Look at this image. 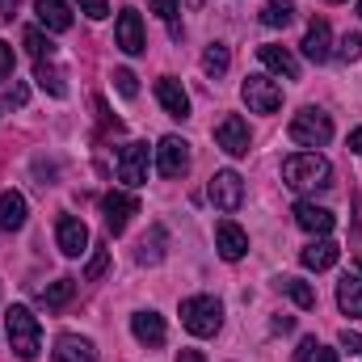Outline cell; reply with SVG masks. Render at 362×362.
Instances as JSON below:
<instances>
[{"label":"cell","instance_id":"6da1fadb","mask_svg":"<svg viewBox=\"0 0 362 362\" xmlns=\"http://www.w3.org/2000/svg\"><path fill=\"white\" fill-rule=\"evenodd\" d=\"M282 181L299 194H316V189L333 185V165L320 152H295V156L282 160Z\"/></svg>","mask_w":362,"mask_h":362},{"label":"cell","instance_id":"7a4b0ae2","mask_svg":"<svg viewBox=\"0 0 362 362\" xmlns=\"http://www.w3.org/2000/svg\"><path fill=\"white\" fill-rule=\"evenodd\" d=\"M4 333L13 341V354L17 358H25V362L38 358V350H42V325H38V316L25 303H13L4 312Z\"/></svg>","mask_w":362,"mask_h":362},{"label":"cell","instance_id":"3957f363","mask_svg":"<svg viewBox=\"0 0 362 362\" xmlns=\"http://www.w3.org/2000/svg\"><path fill=\"white\" fill-rule=\"evenodd\" d=\"M181 325L194 337H215L223 325V303L215 295H189V299H181Z\"/></svg>","mask_w":362,"mask_h":362},{"label":"cell","instance_id":"277c9868","mask_svg":"<svg viewBox=\"0 0 362 362\" xmlns=\"http://www.w3.org/2000/svg\"><path fill=\"white\" fill-rule=\"evenodd\" d=\"M286 135H291V144H299V148H325V144L333 139V118H329L325 110L308 105V110H299V114L291 118Z\"/></svg>","mask_w":362,"mask_h":362},{"label":"cell","instance_id":"5b68a950","mask_svg":"<svg viewBox=\"0 0 362 362\" xmlns=\"http://www.w3.org/2000/svg\"><path fill=\"white\" fill-rule=\"evenodd\" d=\"M206 194H211L215 211L232 215V211H240V202H245V177H240L236 169H219V173L211 177V185H206Z\"/></svg>","mask_w":362,"mask_h":362},{"label":"cell","instance_id":"8992f818","mask_svg":"<svg viewBox=\"0 0 362 362\" xmlns=\"http://www.w3.org/2000/svg\"><path fill=\"white\" fill-rule=\"evenodd\" d=\"M101 215H105V228H110L114 236H122L127 223H131V215H139V198L127 194V189H110V194L101 198Z\"/></svg>","mask_w":362,"mask_h":362},{"label":"cell","instance_id":"52a82bcc","mask_svg":"<svg viewBox=\"0 0 362 362\" xmlns=\"http://www.w3.org/2000/svg\"><path fill=\"white\" fill-rule=\"evenodd\" d=\"M189 169V144L181 135H165L156 144V173L160 177H185Z\"/></svg>","mask_w":362,"mask_h":362},{"label":"cell","instance_id":"ba28073f","mask_svg":"<svg viewBox=\"0 0 362 362\" xmlns=\"http://www.w3.org/2000/svg\"><path fill=\"white\" fill-rule=\"evenodd\" d=\"M240 97H245V105H249L253 114H274V110L282 105V89L274 85L270 76H249V81L240 85Z\"/></svg>","mask_w":362,"mask_h":362},{"label":"cell","instance_id":"9c48e42d","mask_svg":"<svg viewBox=\"0 0 362 362\" xmlns=\"http://www.w3.org/2000/svg\"><path fill=\"white\" fill-rule=\"evenodd\" d=\"M55 245H59L64 257H81V253L89 249V228H85V219H81V215H59V219H55Z\"/></svg>","mask_w":362,"mask_h":362},{"label":"cell","instance_id":"30bf717a","mask_svg":"<svg viewBox=\"0 0 362 362\" xmlns=\"http://www.w3.org/2000/svg\"><path fill=\"white\" fill-rule=\"evenodd\" d=\"M215 144H219L228 156H249V144H253L249 122H245V118H236V114L219 118V127H215Z\"/></svg>","mask_w":362,"mask_h":362},{"label":"cell","instance_id":"8fae6325","mask_svg":"<svg viewBox=\"0 0 362 362\" xmlns=\"http://www.w3.org/2000/svg\"><path fill=\"white\" fill-rule=\"evenodd\" d=\"M114 38H118V47H122L127 55H144V51H148V38H144V21H139V13H135V8H122V13H118Z\"/></svg>","mask_w":362,"mask_h":362},{"label":"cell","instance_id":"7c38bea8","mask_svg":"<svg viewBox=\"0 0 362 362\" xmlns=\"http://www.w3.org/2000/svg\"><path fill=\"white\" fill-rule=\"evenodd\" d=\"M215 249H219L223 262H240V257L249 253V236H245V228L232 223V219H219V223H215Z\"/></svg>","mask_w":362,"mask_h":362},{"label":"cell","instance_id":"4fadbf2b","mask_svg":"<svg viewBox=\"0 0 362 362\" xmlns=\"http://www.w3.org/2000/svg\"><path fill=\"white\" fill-rule=\"evenodd\" d=\"M118 181L122 185H144L148 181V144H127L118 156Z\"/></svg>","mask_w":362,"mask_h":362},{"label":"cell","instance_id":"5bb4252c","mask_svg":"<svg viewBox=\"0 0 362 362\" xmlns=\"http://www.w3.org/2000/svg\"><path fill=\"white\" fill-rule=\"evenodd\" d=\"M291 215H295V223H299L303 232H312V236H329L333 223H337L333 211H329V206H316V202H295Z\"/></svg>","mask_w":362,"mask_h":362},{"label":"cell","instance_id":"9a60e30c","mask_svg":"<svg viewBox=\"0 0 362 362\" xmlns=\"http://www.w3.org/2000/svg\"><path fill=\"white\" fill-rule=\"evenodd\" d=\"M131 333H135V341L139 346H148V350H156V346H165V316L160 312H135L131 316Z\"/></svg>","mask_w":362,"mask_h":362},{"label":"cell","instance_id":"2e32d148","mask_svg":"<svg viewBox=\"0 0 362 362\" xmlns=\"http://www.w3.org/2000/svg\"><path fill=\"white\" fill-rule=\"evenodd\" d=\"M156 101L165 105V114L169 118H189V93L181 89V81H173V76H160L156 81Z\"/></svg>","mask_w":362,"mask_h":362},{"label":"cell","instance_id":"e0dca14e","mask_svg":"<svg viewBox=\"0 0 362 362\" xmlns=\"http://www.w3.org/2000/svg\"><path fill=\"white\" fill-rule=\"evenodd\" d=\"M333 30H329V21L325 17H316L312 25H308V34H303V55L312 59V64H325L329 55H333Z\"/></svg>","mask_w":362,"mask_h":362},{"label":"cell","instance_id":"ac0fdd59","mask_svg":"<svg viewBox=\"0 0 362 362\" xmlns=\"http://www.w3.org/2000/svg\"><path fill=\"white\" fill-rule=\"evenodd\" d=\"M337 257H341V249L329 240V236H320V240H312L303 253H299V262H303V270H333L337 266Z\"/></svg>","mask_w":362,"mask_h":362},{"label":"cell","instance_id":"d6986e66","mask_svg":"<svg viewBox=\"0 0 362 362\" xmlns=\"http://www.w3.org/2000/svg\"><path fill=\"white\" fill-rule=\"evenodd\" d=\"M55 362H97L89 337H76V333H59L55 337Z\"/></svg>","mask_w":362,"mask_h":362},{"label":"cell","instance_id":"ffe728a7","mask_svg":"<svg viewBox=\"0 0 362 362\" xmlns=\"http://www.w3.org/2000/svg\"><path fill=\"white\" fill-rule=\"evenodd\" d=\"M25 215H30L25 198L17 189H4L0 194V232H21L25 228Z\"/></svg>","mask_w":362,"mask_h":362},{"label":"cell","instance_id":"44dd1931","mask_svg":"<svg viewBox=\"0 0 362 362\" xmlns=\"http://www.w3.org/2000/svg\"><path fill=\"white\" fill-rule=\"evenodd\" d=\"M34 13H38V21H42L51 34L72 30V8H68L64 0H34Z\"/></svg>","mask_w":362,"mask_h":362},{"label":"cell","instance_id":"7402d4cb","mask_svg":"<svg viewBox=\"0 0 362 362\" xmlns=\"http://www.w3.org/2000/svg\"><path fill=\"white\" fill-rule=\"evenodd\" d=\"M257 55H262V64H266L270 72L286 76V81H299V64H295V55H291L286 47H274V42H266V47H257Z\"/></svg>","mask_w":362,"mask_h":362},{"label":"cell","instance_id":"603a6c76","mask_svg":"<svg viewBox=\"0 0 362 362\" xmlns=\"http://www.w3.org/2000/svg\"><path fill=\"white\" fill-rule=\"evenodd\" d=\"M337 308L354 320V316H362V278L358 274H346L341 282H337Z\"/></svg>","mask_w":362,"mask_h":362},{"label":"cell","instance_id":"cb8c5ba5","mask_svg":"<svg viewBox=\"0 0 362 362\" xmlns=\"http://www.w3.org/2000/svg\"><path fill=\"white\" fill-rule=\"evenodd\" d=\"M34 81L42 85V89L51 93V97H68V85H64V72L51 64V59H34Z\"/></svg>","mask_w":362,"mask_h":362},{"label":"cell","instance_id":"d4e9b609","mask_svg":"<svg viewBox=\"0 0 362 362\" xmlns=\"http://www.w3.org/2000/svg\"><path fill=\"white\" fill-rule=\"evenodd\" d=\"M135 257H139V266H156V262L165 257V228H160V223L139 240V253H135Z\"/></svg>","mask_w":362,"mask_h":362},{"label":"cell","instance_id":"484cf974","mask_svg":"<svg viewBox=\"0 0 362 362\" xmlns=\"http://www.w3.org/2000/svg\"><path fill=\"white\" fill-rule=\"evenodd\" d=\"M295 21V4L291 0H266V8H262V25H270V30H286Z\"/></svg>","mask_w":362,"mask_h":362},{"label":"cell","instance_id":"4316f807","mask_svg":"<svg viewBox=\"0 0 362 362\" xmlns=\"http://www.w3.org/2000/svg\"><path fill=\"white\" fill-rule=\"evenodd\" d=\"M72 295H76V278H55V282H51V286H47L42 295H38V299H42V303L51 308V312H59V308H64V303H68Z\"/></svg>","mask_w":362,"mask_h":362},{"label":"cell","instance_id":"83f0119b","mask_svg":"<svg viewBox=\"0 0 362 362\" xmlns=\"http://www.w3.org/2000/svg\"><path fill=\"white\" fill-rule=\"evenodd\" d=\"M228 68H232V51H228L223 42H211L206 55H202V72H206V76H223Z\"/></svg>","mask_w":362,"mask_h":362},{"label":"cell","instance_id":"f1b7e54d","mask_svg":"<svg viewBox=\"0 0 362 362\" xmlns=\"http://www.w3.org/2000/svg\"><path fill=\"white\" fill-rule=\"evenodd\" d=\"M278 291H286L299 308H316V291H312L303 278H278Z\"/></svg>","mask_w":362,"mask_h":362},{"label":"cell","instance_id":"f546056e","mask_svg":"<svg viewBox=\"0 0 362 362\" xmlns=\"http://www.w3.org/2000/svg\"><path fill=\"white\" fill-rule=\"evenodd\" d=\"M21 42H25V51H30L34 59H51V55H55V42H51V38H47L42 30H34V25H30V30L21 34Z\"/></svg>","mask_w":362,"mask_h":362},{"label":"cell","instance_id":"4dcf8cb0","mask_svg":"<svg viewBox=\"0 0 362 362\" xmlns=\"http://www.w3.org/2000/svg\"><path fill=\"white\" fill-rule=\"evenodd\" d=\"M114 89L122 93L127 101L139 97V81H135V72H131V68H118V72H114Z\"/></svg>","mask_w":362,"mask_h":362},{"label":"cell","instance_id":"1f68e13d","mask_svg":"<svg viewBox=\"0 0 362 362\" xmlns=\"http://www.w3.org/2000/svg\"><path fill=\"white\" fill-rule=\"evenodd\" d=\"M337 55H341L346 64H354V59H362V34H358V30L341 38V47H337Z\"/></svg>","mask_w":362,"mask_h":362},{"label":"cell","instance_id":"d6a6232c","mask_svg":"<svg viewBox=\"0 0 362 362\" xmlns=\"http://www.w3.org/2000/svg\"><path fill=\"white\" fill-rule=\"evenodd\" d=\"M148 8H152V13H156L160 21H169V25L177 21V13H181V4H177V0H148Z\"/></svg>","mask_w":362,"mask_h":362},{"label":"cell","instance_id":"836d02e7","mask_svg":"<svg viewBox=\"0 0 362 362\" xmlns=\"http://www.w3.org/2000/svg\"><path fill=\"white\" fill-rule=\"evenodd\" d=\"M105 270H110V253H105V249H97V253H93V262L85 266V282H97Z\"/></svg>","mask_w":362,"mask_h":362},{"label":"cell","instance_id":"e575fe53","mask_svg":"<svg viewBox=\"0 0 362 362\" xmlns=\"http://www.w3.org/2000/svg\"><path fill=\"white\" fill-rule=\"evenodd\" d=\"M76 8H81L85 17H93V21H101V17L110 13V0H76Z\"/></svg>","mask_w":362,"mask_h":362},{"label":"cell","instance_id":"d590c367","mask_svg":"<svg viewBox=\"0 0 362 362\" xmlns=\"http://www.w3.org/2000/svg\"><path fill=\"white\" fill-rule=\"evenodd\" d=\"M13 64H17L13 47H8V42H0V81H8V76H13Z\"/></svg>","mask_w":362,"mask_h":362},{"label":"cell","instance_id":"8d00e7d4","mask_svg":"<svg viewBox=\"0 0 362 362\" xmlns=\"http://www.w3.org/2000/svg\"><path fill=\"white\" fill-rule=\"evenodd\" d=\"M337 341H341V350H346V354H362V333H350V329H346Z\"/></svg>","mask_w":362,"mask_h":362},{"label":"cell","instance_id":"74e56055","mask_svg":"<svg viewBox=\"0 0 362 362\" xmlns=\"http://www.w3.org/2000/svg\"><path fill=\"white\" fill-rule=\"evenodd\" d=\"M295 329V316H274V333H291Z\"/></svg>","mask_w":362,"mask_h":362},{"label":"cell","instance_id":"f35d334b","mask_svg":"<svg viewBox=\"0 0 362 362\" xmlns=\"http://www.w3.org/2000/svg\"><path fill=\"white\" fill-rule=\"evenodd\" d=\"M8 105H25V85H13L8 89Z\"/></svg>","mask_w":362,"mask_h":362},{"label":"cell","instance_id":"ab89813d","mask_svg":"<svg viewBox=\"0 0 362 362\" xmlns=\"http://www.w3.org/2000/svg\"><path fill=\"white\" fill-rule=\"evenodd\" d=\"M177 362H206V354H198V350H177Z\"/></svg>","mask_w":362,"mask_h":362},{"label":"cell","instance_id":"60d3db41","mask_svg":"<svg viewBox=\"0 0 362 362\" xmlns=\"http://www.w3.org/2000/svg\"><path fill=\"white\" fill-rule=\"evenodd\" d=\"M13 8H17V0H0V21H8V17H13Z\"/></svg>","mask_w":362,"mask_h":362},{"label":"cell","instance_id":"b9f144b4","mask_svg":"<svg viewBox=\"0 0 362 362\" xmlns=\"http://www.w3.org/2000/svg\"><path fill=\"white\" fill-rule=\"evenodd\" d=\"M312 362H337V350H325V346H320V350H316V358Z\"/></svg>","mask_w":362,"mask_h":362},{"label":"cell","instance_id":"7bdbcfd3","mask_svg":"<svg viewBox=\"0 0 362 362\" xmlns=\"http://www.w3.org/2000/svg\"><path fill=\"white\" fill-rule=\"evenodd\" d=\"M350 148L362 156V127H358V131H350Z\"/></svg>","mask_w":362,"mask_h":362},{"label":"cell","instance_id":"ee69618b","mask_svg":"<svg viewBox=\"0 0 362 362\" xmlns=\"http://www.w3.org/2000/svg\"><path fill=\"white\" fill-rule=\"evenodd\" d=\"M185 4H189V8H202V4H206V0H185Z\"/></svg>","mask_w":362,"mask_h":362},{"label":"cell","instance_id":"f6af8a7d","mask_svg":"<svg viewBox=\"0 0 362 362\" xmlns=\"http://www.w3.org/2000/svg\"><path fill=\"white\" fill-rule=\"evenodd\" d=\"M358 17H362V0H358Z\"/></svg>","mask_w":362,"mask_h":362}]
</instances>
